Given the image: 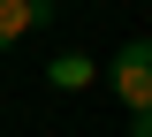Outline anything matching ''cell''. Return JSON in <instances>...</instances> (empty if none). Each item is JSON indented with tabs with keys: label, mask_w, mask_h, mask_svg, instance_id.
<instances>
[{
	"label": "cell",
	"mask_w": 152,
	"mask_h": 137,
	"mask_svg": "<svg viewBox=\"0 0 152 137\" xmlns=\"http://www.w3.org/2000/svg\"><path fill=\"white\" fill-rule=\"evenodd\" d=\"M114 92L129 99V114H152V38H129L114 53Z\"/></svg>",
	"instance_id": "obj_1"
},
{
	"label": "cell",
	"mask_w": 152,
	"mask_h": 137,
	"mask_svg": "<svg viewBox=\"0 0 152 137\" xmlns=\"http://www.w3.org/2000/svg\"><path fill=\"white\" fill-rule=\"evenodd\" d=\"M53 15V0H0V53L23 38V31H38V23Z\"/></svg>",
	"instance_id": "obj_2"
},
{
	"label": "cell",
	"mask_w": 152,
	"mask_h": 137,
	"mask_svg": "<svg viewBox=\"0 0 152 137\" xmlns=\"http://www.w3.org/2000/svg\"><path fill=\"white\" fill-rule=\"evenodd\" d=\"M46 76H53L61 92H84V84H91V61H84V53H61L53 69H46Z\"/></svg>",
	"instance_id": "obj_3"
},
{
	"label": "cell",
	"mask_w": 152,
	"mask_h": 137,
	"mask_svg": "<svg viewBox=\"0 0 152 137\" xmlns=\"http://www.w3.org/2000/svg\"><path fill=\"white\" fill-rule=\"evenodd\" d=\"M129 137H152V114H129Z\"/></svg>",
	"instance_id": "obj_4"
}]
</instances>
